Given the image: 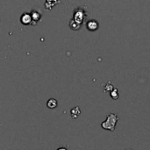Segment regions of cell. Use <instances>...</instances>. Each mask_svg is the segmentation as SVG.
I'll list each match as a JSON object with an SVG mask.
<instances>
[{
  "instance_id": "6da1fadb",
  "label": "cell",
  "mask_w": 150,
  "mask_h": 150,
  "mask_svg": "<svg viewBox=\"0 0 150 150\" xmlns=\"http://www.w3.org/2000/svg\"><path fill=\"white\" fill-rule=\"evenodd\" d=\"M118 120H119V117L117 116V114L110 113V114L107 116L106 120L104 121V122L101 124V127H102V128H104V129H105V130L114 131Z\"/></svg>"
},
{
  "instance_id": "7a4b0ae2",
  "label": "cell",
  "mask_w": 150,
  "mask_h": 150,
  "mask_svg": "<svg viewBox=\"0 0 150 150\" xmlns=\"http://www.w3.org/2000/svg\"><path fill=\"white\" fill-rule=\"evenodd\" d=\"M84 18V13L82 10H77L75 14H74V18L73 20L76 21V23H78L79 25H81L83 23V20Z\"/></svg>"
},
{
  "instance_id": "3957f363",
  "label": "cell",
  "mask_w": 150,
  "mask_h": 150,
  "mask_svg": "<svg viewBox=\"0 0 150 150\" xmlns=\"http://www.w3.org/2000/svg\"><path fill=\"white\" fill-rule=\"evenodd\" d=\"M86 27L89 31H96L98 29V23L95 20V19H91L87 22L86 24Z\"/></svg>"
},
{
  "instance_id": "277c9868",
  "label": "cell",
  "mask_w": 150,
  "mask_h": 150,
  "mask_svg": "<svg viewBox=\"0 0 150 150\" xmlns=\"http://www.w3.org/2000/svg\"><path fill=\"white\" fill-rule=\"evenodd\" d=\"M20 21H21V23H22L23 25H31V24H32V22H33L31 15H30L29 13H27V12L24 13V14L21 16V18H20Z\"/></svg>"
},
{
  "instance_id": "5b68a950",
  "label": "cell",
  "mask_w": 150,
  "mask_h": 150,
  "mask_svg": "<svg viewBox=\"0 0 150 150\" xmlns=\"http://www.w3.org/2000/svg\"><path fill=\"white\" fill-rule=\"evenodd\" d=\"M47 106L49 109H54L58 106V102L54 98H50V99H48V101L47 103Z\"/></svg>"
},
{
  "instance_id": "8992f818",
  "label": "cell",
  "mask_w": 150,
  "mask_h": 150,
  "mask_svg": "<svg viewBox=\"0 0 150 150\" xmlns=\"http://www.w3.org/2000/svg\"><path fill=\"white\" fill-rule=\"evenodd\" d=\"M81 114V111H80V108L78 106H76L74 107L73 109H71L70 111V115L73 119H77L78 116Z\"/></svg>"
},
{
  "instance_id": "52a82bcc",
  "label": "cell",
  "mask_w": 150,
  "mask_h": 150,
  "mask_svg": "<svg viewBox=\"0 0 150 150\" xmlns=\"http://www.w3.org/2000/svg\"><path fill=\"white\" fill-rule=\"evenodd\" d=\"M59 3L58 0H46V3H45V6L47 10H50L52 9L55 4H57Z\"/></svg>"
},
{
  "instance_id": "ba28073f",
  "label": "cell",
  "mask_w": 150,
  "mask_h": 150,
  "mask_svg": "<svg viewBox=\"0 0 150 150\" xmlns=\"http://www.w3.org/2000/svg\"><path fill=\"white\" fill-rule=\"evenodd\" d=\"M30 15H31V17H32V20H33V21H34L35 23H36V22H38V21L40 19V17H41V16H40V14L38 11H32V13H31ZM35 23H34V24H35Z\"/></svg>"
},
{
  "instance_id": "9c48e42d",
  "label": "cell",
  "mask_w": 150,
  "mask_h": 150,
  "mask_svg": "<svg viewBox=\"0 0 150 150\" xmlns=\"http://www.w3.org/2000/svg\"><path fill=\"white\" fill-rule=\"evenodd\" d=\"M103 89H104V92H111V91L114 89V87H113V85L111 83V82H108L106 84H105V85L103 86Z\"/></svg>"
},
{
  "instance_id": "30bf717a",
  "label": "cell",
  "mask_w": 150,
  "mask_h": 150,
  "mask_svg": "<svg viewBox=\"0 0 150 150\" xmlns=\"http://www.w3.org/2000/svg\"><path fill=\"white\" fill-rule=\"evenodd\" d=\"M111 94V98L113 99V100H117L118 98H119V91H118V89L117 88H114L111 92H110Z\"/></svg>"
},
{
  "instance_id": "8fae6325",
  "label": "cell",
  "mask_w": 150,
  "mask_h": 150,
  "mask_svg": "<svg viewBox=\"0 0 150 150\" xmlns=\"http://www.w3.org/2000/svg\"><path fill=\"white\" fill-rule=\"evenodd\" d=\"M69 26L71 29L73 30H78L80 27H81V25H79L78 23H76V21H74L73 19L69 22Z\"/></svg>"
},
{
  "instance_id": "7c38bea8",
  "label": "cell",
  "mask_w": 150,
  "mask_h": 150,
  "mask_svg": "<svg viewBox=\"0 0 150 150\" xmlns=\"http://www.w3.org/2000/svg\"><path fill=\"white\" fill-rule=\"evenodd\" d=\"M57 150H68L67 149H65V148H60V149H58Z\"/></svg>"
},
{
  "instance_id": "4fadbf2b",
  "label": "cell",
  "mask_w": 150,
  "mask_h": 150,
  "mask_svg": "<svg viewBox=\"0 0 150 150\" xmlns=\"http://www.w3.org/2000/svg\"><path fill=\"white\" fill-rule=\"evenodd\" d=\"M126 150H133V149H126Z\"/></svg>"
}]
</instances>
